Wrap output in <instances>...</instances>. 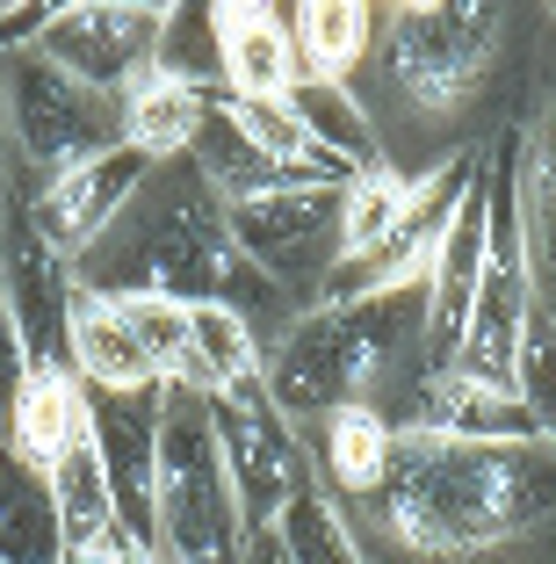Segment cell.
<instances>
[{
    "label": "cell",
    "instance_id": "1",
    "mask_svg": "<svg viewBox=\"0 0 556 564\" xmlns=\"http://www.w3.org/2000/svg\"><path fill=\"white\" fill-rule=\"evenodd\" d=\"M369 564H491L556 535L549 442H441L397 427L391 470L347 507Z\"/></svg>",
    "mask_w": 556,
    "mask_h": 564
},
{
    "label": "cell",
    "instance_id": "2",
    "mask_svg": "<svg viewBox=\"0 0 556 564\" xmlns=\"http://www.w3.org/2000/svg\"><path fill=\"white\" fill-rule=\"evenodd\" d=\"M513 44V8L499 0H426L377 8V51L355 73V101L383 138V160L412 174V138H434V166L462 160V123L491 95Z\"/></svg>",
    "mask_w": 556,
    "mask_h": 564
},
{
    "label": "cell",
    "instance_id": "3",
    "mask_svg": "<svg viewBox=\"0 0 556 564\" xmlns=\"http://www.w3.org/2000/svg\"><path fill=\"white\" fill-rule=\"evenodd\" d=\"M426 290L397 297H355V304H312L261 348V391L290 427L340 413V405H377L405 413V399L426 383Z\"/></svg>",
    "mask_w": 556,
    "mask_h": 564
},
{
    "label": "cell",
    "instance_id": "4",
    "mask_svg": "<svg viewBox=\"0 0 556 564\" xmlns=\"http://www.w3.org/2000/svg\"><path fill=\"white\" fill-rule=\"evenodd\" d=\"M231 261H239V247L225 232V196L181 152V160H152L145 188L123 203V217L73 261V290H87V297L225 304Z\"/></svg>",
    "mask_w": 556,
    "mask_h": 564
},
{
    "label": "cell",
    "instance_id": "5",
    "mask_svg": "<svg viewBox=\"0 0 556 564\" xmlns=\"http://www.w3.org/2000/svg\"><path fill=\"white\" fill-rule=\"evenodd\" d=\"M116 145H123V109L109 95L58 73L44 51L0 58V182H8V210Z\"/></svg>",
    "mask_w": 556,
    "mask_h": 564
},
{
    "label": "cell",
    "instance_id": "6",
    "mask_svg": "<svg viewBox=\"0 0 556 564\" xmlns=\"http://www.w3.org/2000/svg\"><path fill=\"white\" fill-rule=\"evenodd\" d=\"M152 557L239 564L246 529L225 485V456L210 434V399L160 383V478H152Z\"/></svg>",
    "mask_w": 556,
    "mask_h": 564
},
{
    "label": "cell",
    "instance_id": "7",
    "mask_svg": "<svg viewBox=\"0 0 556 564\" xmlns=\"http://www.w3.org/2000/svg\"><path fill=\"white\" fill-rule=\"evenodd\" d=\"M225 232L246 268L275 282L290 312H312L326 297L332 268H340V188L332 182H296L268 196L225 203Z\"/></svg>",
    "mask_w": 556,
    "mask_h": 564
},
{
    "label": "cell",
    "instance_id": "8",
    "mask_svg": "<svg viewBox=\"0 0 556 564\" xmlns=\"http://www.w3.org/2000/svg\"><path fill=\"white\" fill-rule=\"evenodd\" d=\"M210 434H217V456H225V485H231V507H239V529L246 535H268L312 478V456H304V434L275 413L261 383H239V391H217L210 399Z\"/></svg>",
    "mask_w": 556,
    "mask_h": 564
},
{
    "label": "cell",
    "instance_id": "9",
    "mask_svg": "<svg viewBox=\"0 0 556 564\" xmlns=\"http://www.w3.org/2000/svg\"><path fill=\"white\" fill-rule=\"evenodd\" d=\"M160 22H166V8H152V0H80V8H51L36 51H44L58 73L87 80L95 95L123 101L152 73Z\"/></svg>",
    "mask_w": 556,
    "mask_h": 564
},
{
    "label": "cell",
    "instance_id": "10",
    "mask_svg": "<svg viewBox=\"0 0 556 564\" xmlns=\"http://www.w3.org/2000/svg\"><path fill=\"white\" fill-rule=\"evenodd\" d=\"M506 182H513V225H521L527 290H535V312L556 326V66H542L535 109L506 138Z\"/></svg>",
    "mask_w": 556,
    "mask_h": 564
},
{
    "label": "cell",
    "instance_id": "11",
    "mask_svg": "<svg viewBox=\"0 0 556 564\" xmlns=\"http://www.w3.org/2000/svg\"><path fill=\"white\" fill-rule=\"evenodd\" d=\"M145 174H152L145 152L116 145V152H101V160L73 166V174H58V182H44L30 203H15V210L30 217V232L44 239L51 253L80 261V253H87V247H95V239L116 225V217H123V203H131L138 188H145Z\"/></svg>",
    "mask_w": 556,
    "mask_h": 564
},
{
    "label": "cell",
    "instance_id": "12",
    "mask_svg": "<svg viewBox=\"0 0 556 564\" xmlns=\"http://www.w3.org/2000/svg\"><path fill=\"white\" fill-rule=\"evenodd\" d=\"M484 261H491V152H477L470 182H462V203L441 232V253L426 268V355H434V369H448L462 326H470Z\"/></svg>",
    "mask_w": 556,
    "mask_h": 564
},
{
    "label": "cell",
    "instance_id": "13",
    "mask_svg": "<svg viewBox=\"0 0 556 564\" xmlns=\"http://www.w3.org/2000/svg\"><path fill=\"white\" fill-rule=\"evenodd\" d=\"M0 297L30 340V369H66V312H73V261L30 232V217H0Z\"/></svg>",
    "mask_w": 556,
    "mask_h": 564
},
{
    "label": "cell",
    "instance_id": "14",
    "mask_svg": "<svg viewBox=\"0 0 556 564\" xmlns=\"http://www.w3.org/2000/svg\"><path fill=\"white\" fill-rule=\"evenodd\" d=\"M95 399V456L131 543H152V478H160V383L152 391H87Z\"/></svg>",
    "mask_w": 556,
    "mask_h": 564
},
{
    "label": "cell",
    "instance_id": "15",
    "mask_svg": "<svg viewBox=\"0 0 556 564\" xmlns=\"http://www.w3.org/2000/svg\"><path fill=\"white\" fill-rule=\"evenodd\" d=\"M397 427L441 434V442H542L513 391H491V383L462 377V369H426V383L405 399Z\"/></svg>",
    "mask_w": 556,
    "mask_h": 564
},
{
    "label": "cell",
    "instance_id": "16",
    "mask_svg": "<svg viewBox=\"0 0 556 564\" xmlns=\"http://www.w3.org/2000/svg\"><path fill=\"white\" fill-rule=\"evenodd\" d=\"M87 434H95V399H87V383L73 377V369H30L15 413H8V427H0V448H8L22 470L44 478L51 464H66L73 448H87Z\"/></svg>",
    "mask_w": 556,
    "mask_h": 564
},
{
    "label": "cell",
    "instance_id": "17",
    "mask_svg": "<svg viewBox=\"0 0 556 564\" xmlns=\"http://www.w3.org/2000/svg\"><path fill=\"white\" fill-rule=\"evenodd\" d=\"M304 434V456H312V478L326 485L340 507H355V499H369L383 485V470H391V448H397V427L391 413H377V405H340V413L312 420Z\"/></svg>",
    "mask_w": 556,
    "mask_h": 564
},
{
    "label": "cell",
    "instance_id": "18",
    "mask_svg": "<svg viewBox=\"0 0 556 564\" xmlns=\"http://www.w3.org/2000/svg\"><path fill=\"white\" fill-rule=\"evenodd\" d=\"M217 15V51H225V95H290L296 87V44L290 8L275 0H231Z\"/></svg>",
    "mask_w": 556,
    "mask_h": 564
},
{
    "label": "cell",
    "instance_id": "19",
    "mask_svg": "<svg viewBox=\"0 0 556 564\" xmlns=\"http://www.w3.org/2000/svg\"><path fill=\"white\" fill-rule=\"evenodd\" d=\"M66 369L87 391H152L160 383V369L138 348L116 297H87V290H73V312H66Z\"/></svg>",
    "mask_w": 556,
    "mask_h": 564
},
{
    "label": "cell",
    "instance_id": "20",
    "mask_svg": "<svg viewBox=\"0 0 556 564\" xmlns=\"http://www.w3.org/2000/svg\"><path fill=\"white\" fill-rule=\"evenodd\" d=\"M290 44H296V80L355 87V73L377 51V8L369 0H296Z\"/></svg>",
    "mask_w": 556,
    "mask_h": 564
},
{
    "label": "cell",
    "instance_id": "21",
    "mask_svg": "<svg viewBox=\"0 0 556 564\" xmlns=\"http://www.w3.org/2000/svg\"><path fill=\"white\" fill-rule=\"evenodd\" d=\"M166 383L203 391V399L239 391V383H261V333L246 326L231 304H188V362Z\"/></svg>",
    "mask_w": 556,
    "mask_h": 564
},
{
    "label": "cell",
    "instance_id": "22",
    "mask_svg": "<svg viewBox=\"0 0 556 564\" xmlns=\"http://www.w3.org/2000/svg\"><path fill=\"white\" fill-rule=\"evenodd\" d=\"M44 485H51V507H58V543L66 550H101V557H123V550H131L123 514H116V499H109V478H101L95 442L73 448L66 464H51Z\"/></svg>",
    "mask_w": 556,
    "mask_h": 564
},
{
    "label": "cell",
    "instance_id": "23",
    "mask_svg": "<svg viewBox=\"0 0 556 564\" xmlns=\"http://www.w3.org/2000/svg\"><path fill=\"white\" fill-rule=\"evenodd\" d=\"M290 109H296V123H304V138H312L332 166H347V174H377V166H391V160H383L377 123H369V109L355 101V87L296 80L290 87Z\"/></svg>",
    "mask_w": 556,
    "mask_h": 564
},
{
    "label": "cell",
    "instance_id": "24",
    "mask_svg": "<svg viewBox=\"0 0 556 564\" xmlns=\"http://www.w3.org/2000/svg\"><path fill=\"white\" fill-rule=\"evenodd\" d=\"M116 109H123V145L131 152H145V160H181V152L196 145L203 117H210V95L166 80V73H145Z\"/></svg>",
    "mask_w": 556,
    "mask_h": 564
},
{
    "label": "cell",
    "instance_id": "25",
    "mask_svg": "<svg viewBox=\"0 0 556 564\" xmlns=\"http://www.w3.org/2000/svg\"><path fill=\"white\" fill-rule=\"evenodd\" d=\"M426 174H397V166H377V174H355V182L340 188V268H361L369 253L383 247V239L397 232L412 217V203H419ZM332 268V275H340Z\"/></svg>",
    "mask_w": 556,
    "mask_h": 564
},
{
    "label": "cell",
    "instance_id": "26",
    "mask_svg": "<svg viewBox=\"0 0 556 564\" xmlns=\"http://www.w3.org/2000/svg\"><path fill=\"white\" fill-rule=\"evenodd\" d=\"M58 557H66V543H58L51 485L8 456L0 464V564H58Z\"/></svg>",
    "mask_w": 556,
    "mask_h": 564
},
{
    "label": "cell",
    "instance_id": "27",
    "mask_svg": "<svg viewBox=\"0 0 556 564\" xmlns=\"http://www.w3.org/2000/svg\"><path fill=\"white\" fill-rule=\"evenodd\" d=\"M275 543H282L290 564H369V550H361V535H355V514H347L326 485H304V492L282 507Z\"/></svg>",
    "mask_w": 556,
    "mask_h": 564
},
{
    "label": "cell",
    "instance_id": "28",
    "mask_svg": "<svg viewBox=\"0 0 556 564\" xmlns=\"http://www.w3.org/2000/svg\"><path fill=\"white\" fill-rule=\"evenodd\" d=\"M152 73H166V80H181V87H203V95L225 87V51H217V15L210 8H196V0L166 8Z\"/></svg>",
    "mask_w": 556,
    "mask_h": 564
},
{
    "label": "cell",
    "instance_id": "29",
    "mask_svg": "<svg viewBox=\"0 0 556 564\" xmlns=\"http://www.w3.org/2000/svg\"><path fill=\"white\" fill-rule=\"evenodd\" d=\"M116 312L131 318L138 348L152 355V369H160V383L174 377L181 362H188V304H166V297H116Z\"/></svg>",
    "mask_w": 556,
    "mask_h": 564
},
{
    "label": "cell",
    "instance_id": "30",
    "mask_svg": "<svg viewBox=\"0 0 556 564\" xmlns=\"http://www.w3.org/2000/svg\"><path fill=\"white\" fill-rule=\"evenodd\" d=\"M22 383H30V340H22L15 312H8V297H0V427H8V413H15Z\"/></svg>",
    "mask_w": 556,
    "mask_h": 564
},
{
    "label": "cell",
    "instance_id": "31",
    "mask_svg": "<svg viewBox=\"0 0 556 564\" xmlns=\"http://www.w3.org/2000/svg\"><path fill=\"white\" fill-rule=\"evenodd\" d=\"M239 564H290V557H282V543H275V529H268V535H246V550H239Z\"/></svg>",
    "mask_w": 556,
    "mask_h": 564
},
{
    "label": "cell",
    "instance_id": "32",
    "mask_svg": "<svg viewBox=\"0 0 556 564\" xmlns=\"http://www.w3.org/2000/svg\"><path fill=\"white\" fill-rule=\"evenodd\" d=\"M58 564H116V557H101V550H66Z\"/></svg>",
    "mask_w": 556,
    "mask_h": 564
},
{
    "label": "cell",
    "instance_id": "33",
    "mask_svg": "<svg viewBox=\"0 0 556 564\" xmlns=\"http://www.w3.org/2000/svg\"><path fill=\"white\" fill-rule=\"evenodd\" d=\"M116 564H160V557H152L145 543H131V550H123V557H116Z\"/></svg>",
    "mask_w": 556,
    "mask_h": 564
},
{
    "label": "cell",
    "instance_id": "34",
    "mask_svg": "<svg viewBox=\"0 0 556 564\" xmlns=\"http://www.w3.org/2000/svg\"><path fill=\"white\" fill-rule=\"evenodd\" d=\"M0 217H8V182H0Z\"/></svg>",
    "mask_w": 556,
    "mask_h": 564
},
{
    "label": "cell",
    "instance_id": "35",
    "mask_svg": "<svg viewBox=\"0 0 556 564\" xmlns=\"http://www.w3.org/2000/svg\"><path fill=\"white\" fill-rule=\"evenodd\" d=\"M160 564H188V557H160Z\"/></svg>",
    "mask_w": 556,
    "mask_h": 564
},
{
    "label": "cell",
    "instance_id": "36",
    "mask_svg": "<svg viewBox=\"0 0 556 564\" xmlns=\"http://www.w3.org/2000/svg\"><path fill=\"white\" fill-rule=\"evenodd\" d=\"M0 464H8V448H0Z\"/></svg>",
    "mask_w": 556,
    "mask_h": 564
}]
</instances>
